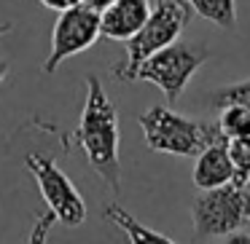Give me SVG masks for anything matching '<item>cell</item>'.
I'll use <instances>...</instances> for the list:
<instances>
[{
    "instance_id": "1",
    "label": "cell",
    "mask_w": 250,
    "mask_h": 244,
    "mask_svg": "<svg viewBox=\"0 0 250 244\" xmlns=\"http://www.w3.org/2000/svg\"><path fill=\"white\" fill-rule=\"evenodd\" d=\"M78 148L83 150L92 172L108 185L113 193L121 190V129H119V113H116L113 99L103 89V81L97 75L86 78V102L81 110L76 131Z\"/></svg>"
},
{
    "instance_id": "2",
    "label": "cell",
    "mask_w": 250,
    "mask_h": 244,
    "mask_svg": "<svg viewBox=\"0 0 250 244\" xmlns=\"http://www.w3.org/2000/svg\"><path fill=\"white\" fill-rule=\"evenodd\" d=\"M140 129L146 145L156 153L188 158L202 153L212 140L221 137L218 124L212 121H194L180 115L172 105H151L140 115Z\"/></svg>"
},
{
    "instance_id": "3",
    "label": "cell",
    "mask_w": 250,
    "mask_h": 244,
    "mask_svg": "<svg viewBox=\"0 0 250 244\" xmlns=\"http://www.w3.org/2000/svg\"><path fill=\"white\" fill-rule=\"evenodd\" d=\"M151 3L153 6H151L146 24L126 40V56L119 65H113L116 81H132L137 65L146 56H151L153 51L178 40L183 27L188 24V19L194 17V11L188 8L186 0H151Z\"/></svg>"
},
{
    "instance_id": "4",
    "label": "cell",
    "mask_w": 250,
    "mask_h": 244,
    "mask_svg": "<svg viewBox=\"0 0 250 244\" xmlns=\"http://www.w3.org/2000/svg\"><path fill=\"white\" fill-rule=\"evenodd\" d=\"M196 239H223L231 231L250 228V185L226 183L199 190L191 201Z\"/></svg>"
},
{
    "instance_id": "5",
    "label": "cell",
    "mask_w": 250,
    "mask_h": 244,
    "mask_svg": "<svg viewBox=\"0 0 250 244\" xmlns=\"http://www.w3.org/2000/svg\"><path fill=\"white\" fill-rule=\"evenodd\" d=\"M210 59V51L202 43H188V40H172L169 46L153 51L151 56L137 65L132 81H146L162 89V94L167 97L169 105H175L180 99V94L186 92L188 81L199 73V67Z\"/></svg>"
},
{
    "instance_id": "6",
    "label": "cell",
    "mask_w": 250,
    "mask_h": 244,
    "mask_svg": "<svg viewBox=\"0 0 250 244\" xmlns=\"http://www.w3.org/2000/svg\"><path fill=\"white\" fill-rule=\"evenodd\" d=\"M24 167L30 169L46 206H49L46 223L57 220L65 228H78L86 220V201H83L81 190L73 185V180L67 177L65 169L54 158L41 156V153H30V156H24Z\"/></svg>"
},
{
    "instance_id": "7",
    "label": "cell",
    "mask_w": 250,
    "mask_h": 244,
    "mask_svg": "<svg viewBox=\"0 0 250 244\" xmlns=\"http://www.w3.org/2000/svg\"><path fill=\"white\" fill-rule=\"evenodd\" d=\"M97 38H100V14L97 11L81 6V3L60 11V17L54 22V30H51L49 56L43 59L41 70L46 75H51L65 59L92 49L97 43Z\"/></svg>"
},
{
    "instance_id": "8",
    "label": "cell",
    "mask_w": 250,
    "mask_h": 244,
    "mask_svg": "<svg viewBox=\"0 0 250 244\" xmlns=\"http://www.w3.org/2000/svg\"><path fill=\"white\" fill-rule=\"evenodd\" d=\"M148 14H151V0H113L100 14V35L126 43L146 24Z\"/></svg>"
},
{
    "instance_id": "9",
    "label": "cell",
    "mask_w": 250,
    "mask_h": 244,
    "mask_svg": "<svg viewBox=\"0 0 250 244\" xmlns=\"http://www.w3.org/2000/svg\"><path fill=\"white\" fill-rule=\"evenodd\" d=\"M191 180H194V185L199 190L218 188V185H226L234 180V164H231V156H229V140L223 134L218 140H212L202 153H196Z\"/></svg>"
},
{
    "instance_id": "10",
    "label": "cell",
    "mask_w": 250,
    "mask_h": 244,
    "mask_svg": "<svg viewBox=\"0 0 250 244\" xmlns=\"http://www.w3.org/2000/svg\"><path fill=\"white\" fill-rule=\"evenodd\" d=\"M105 217H108V220L135 244H169V242H172V239L164 236V233H159V231H153V228L143 225V223L137 220V217H132L121 204H108V206H105Z\"/></svg>"
},
{
    "instance_id": "11",
    "label": "cell",
    "mask_w": 250,
    "mask_h": 244,
    "mask_svg": "<svg viewBox=\"0 0 250 244\" xmlns=\"http://www.w3.org/2000/svg\"><path fill=\"white\" fill-rule=\"evenodd\" d=\"M196 17L212 22L215 27L231 30L237 24V0H186Z\"/></svg>"
},
{
    "instance_id": "12",
    "label": "cell",
    "mask_w": 250,
    "mask_h": 244,
    "mask_svg": "<svg viewBox=\"0 0 250 244\" xmlns=\"http://www.w3.org/2000/svg\"><path fill=\"white\" fill-rule=\"evenodd\" d=\"M218 131L226 140L250 137V108H245V105H223L221 115H218Z\"/></svg>"
},
{
    "instance_id": "13",
    "label": "cell",
    "mask_w": 250,
    "mask_h": 244,
    "mask_svg": "<svg viewBox=\"0 0 250 244\" xmlns=\"http://www.w3.org/2000/svg\"><path fill=\"white\" fill-rule=\"evenodd\" d=\"M229 156H231V164H234V180L231 183L250 185V137L229 140Z\"/></svg>"
},
{
    "instance_id": "14",
    "label": "cell",
    "mask_w": 250,
    "mask_h": 244,
    "mask_svg": "<svg viewBox=\"0 0 250 244\" xmlns=\"http://www.w3.org/2000/svg\"><path fill=\"white\" fill-rule=\"evenodd\" d=\"M212 102L218 108H223V105H245V108H250V78L248 81H237V83H229V86H221L212 94Z\"/></svg>"
},
{
    "instance_id": "15",
    "label": "cell",
    "mask_w": 250,
    "mask_h": 244,
    "mask_svg": "<svg viewBox=\"0 0 250 244\" xmlns=\"http://www.w3.org/2000/svg\"><path fill=\"white\" fill-rule=\"evenodd\" d=\"M43 8H49V11H65V8H73V6H78V0H38Z\"/></svg>"
},
{
    "instance_id": "16",
    "label": "cell",
    "mask_w": 250,
    "mask_h": 244,
    "mask_svg": "<svg viewBox=\"0 0 250 244\" xmlns=\"http://www.w3.org/2000/svg\"><path fill=\"white\" fill-rule=\"evenodd\" d=\"M223 242H229V244H250V233H248V228H239V231H231L229 236H223Z\"/></svg>"
},
{
    "instance_id": "17",
    "label": "cell",
    "mask_w": 250,
    "mask_h": 244,
    "mask_svg": "<svg viewBox=\"0 0 250 244\" xmlns=\"http://www.w3.org/2000/svg\"><path fill=\"white\" fill-rule=\"evenodd\" d=\"M81 6H86V8H92V11H97V14H103L105 8L113 3V0H78Z\"/></svg>"
},
{
    "instance_id": "18",
    "label": "cell",
    "mask_w": 250,
    "mask_h": 244,
    "mask_svg": "<svg viewBox=\"0 0 250 244\" xmlns=\"http://www.w3.org/2000/svg\"><path fill=\"white\" fill-rule=\"evenodd\" d=\"M8 70H11V65H8L6 59H0V86H3V81L8 78Z\"/></svg>"
},
{
    "instance_id": "19",
    "label": "cell",
    "mask_w": 250,
    "mask_h": 244,
    "mask_svg": "<svg viewBox=\"0 0 250 244\" xmlns=\"http://www.w3.org/2000/svg\"><path fill=\"white\" fill-rule=\"evenodd\" d=\"M11 33V22H0V35H6Z\"/></svg>"
}]
</instances>
